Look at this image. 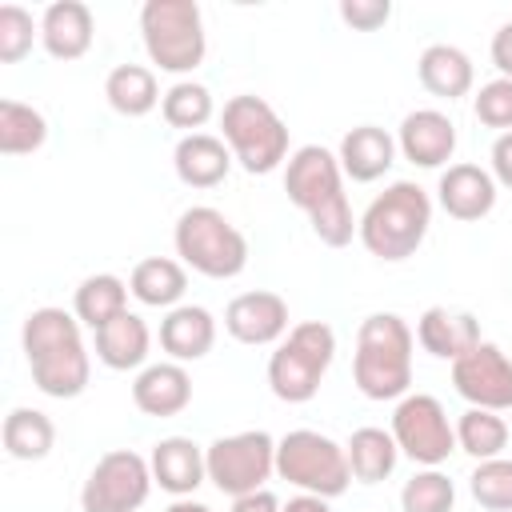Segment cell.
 Listing matches in <instances>:
<instances>
[{
	"label": "cell",
	"instance_id": "obj_1",
	"mask_svg": "<svg viewBox=\"0 0 512 512\" xmlns=\"http://www.w3.org/2000/svg\"><path fill=\"white\" fill-rule=\"evenodd\" d=\"M20 344H24V360H28L32 384L44 396L76 400L88 388L92 360H88V344L80 336L76 312H64V308H52V304L32 308L24 316Z\"/></svg>",
	"mask_w": 512,
	"mask_h": 512
},
{
	"label": "cell",
	"instance_id": "obj_2",
	"mask_svg": "<svg viewBox=\"0 0 512 512\" xmlns=\"http://www.w3.org/2000/svg\"><path fill=\"white\" fill-rule=\"evenodd\" d=\"M284 192L308 216V224H312L320 244L344 248L360 232V220L352 216V204H348V192H344L340 160L324 144H304V148H296L288 156Z\"/></svg>",
	"mask_w": 512,
	"mask_h": 512
},
{
	"label": "cell",
	"instance_id": "obj_3",
	"mask_svg": "<svg viewBox=\"0 0 512 512\" xmlns=\"http://www.w3.org/2000/svg\"><path fill=\"white\" fill-rule=\"evenodd\" d=\"M412 328L396 312H372L360 320L352 380L368 400H400L412 384Z\"/></svg>",
	"mask_w": 512,
	"mask_h": 512
},
{
	"label": "cell",
	"instance_id": "obj_4",
	"mask_svg": "<svg viewBox=\"0 0 512 512\" xmlns=\"http://www.w3.org/2000/svg\"><path fill=\"white\" fill-rule=\"evenodd\" d=\"M432 224V200L416 180H396L388 184L360 216V244L384 260V264H400L408 256H416V248L424 244Z\"/></svg>",
	"mask_w": 512,
	"mask_h": 512
},
{
	"label": "cell",
	"instance_id": "obj_5",
	"mask_svg": "<svg viewBox=\"0 0 512 512\" xmlns=\"http://www.w3.org/2000/svg\"><path fill=\"white\" fill-rule=\"evenodd\" d=\"M172 244L184 268L208 280H232L248 268V240L244 232L212 204H192L180 212L172 228Z\"/></svg>",
	"mask_w": 512,
	"mask_h": 512
},
{
	"label": "cell",
	"instance_id": "obj_6",
	"mask_svg": "<svg viewBox=\"0 0 512 512\" xmlns=\"http://www.w3.org/2000/svg\"><path fill=\"white\" fill-rule=\"evenodd\" d=\"M336 360V332L324 320H300L268 356V388L284 404H308Z\"/></svg>",
	"mask_w": 512,
	"mask_h": 512
},
{
	"label": "cell",
	"instance_id": "obj_7",
	"mask_svg": "<svg viewBox=\"0 0 512 512\" xmlns=\"http://www.w3.org/2000/svg\"><path fill=\"white\" fill-rule=\"evenodd\" d=\"M140 40L160 72L184 76L204 64L208 36L196 0H148L140 8Z\"/></svg>",
	"mask_w": 512,
	"mask_h": 512
},
{
	"label": "cell",
	"instance_id": "obj_8",
	"mask_svg": "<svg viewBox=\"0 0 512 512\" xmlns=\"http://www.w3.org/2000/svg\"><path fill=\"white\" fill-rule=\"evenodd\" d=\"M220 128L232 160L252 176H268L288 160V124L264 96H232L220 112Z\"/></svg>",
	"mask_w": 512,
	"mask_h": 512
},
{
	"label": "cell",
	"instance_id": "obj_9",
	"mask_svg": "<svg viewBox=\"0 0 512 512\" xmlns=\"http://www.w3.org/2000/svg\"><path fill=\"white\" fill-rule=\"evenodd\" d=\"M276 476L288 480L292 488H300L308 496H324V500L344 496L352 484L344 444H336L332 436H324L316 428H292L276 440Z\"/></svg>",
	"mask_w": 512,
	"mask_h": 512
},
{
	"label": "cell",
	"instance_id": "obj_10",
	"mask_svg": "<svg viewBox=\"0 0 512 512\" xmlns=\"http://www.w3.org/2000/svg\"><path fill=\"white\" fill-rule=\"evenodd\" d=\"M204 464H208V480L216 484V492L236 500L268 484V476L276 472V440L264 428L216 436L204 448Z\"/></svg>",
	"mask_w": 512,
	"mask_h": 512
},
{
	"label": "cell",
	"instance_id": "obj_11",
	"mask_svg": "<svg viewBox=\"0 0 512 512\" xmlns=\"http://www.w3.org/2000/svg\"><path fill=\"white\" fill-rule=\"evenodd\" d=\"M392 440L396 448L420 464V468H440L456 448V424L448 420L444 404L428 392H408L396 400V412H392Z\"/></svg>",
	"mask_w": 512,
	"mask_h": 512
},
{
	"label": "cell",
	"instance_id": "obj_12",
	"mask_svg": "<svg viewBox=\"0 0 512 512\" xmlns=\"http://www.w3.org/2000/svg\"><path fill=\"white\" fill-rule=\"evenodd\" d=\"M152 484V468L140 452L112 448L92 464L80 488V512H136L144 508Z\"/></svg>",
	"mask_w": 512,
	"mask_h": 512
},
{
	"label": "cell",
	"instance_id": "obj_13",
	"mask_svg": "<svg viewBox=\"0 0 512 512\" xmlns=\"http://www.w3.org/2000/svg\"><path fill=\"white\" fill-rule=\"evenodd\" d=\"M452 384L468 400V408H488V412H508L512 408V356L480 340L472 352L452 360Z\"/></svg>",
	"mask_w": 512,
	"mask_h": 512
},
{
	"label": "cell",
	"instance_id": "obj_14",
	"mask_svg": "<svg viewBox=\"0 0 512 512\" xmlns=\"http://www.w3.org/2000/svg\"><path fill=\"white\" fill-rule=\"evenodd\" d=\"M224 332L248 348H264V344H280L288 336V304L284 296L256 288V292H240L228 300L224 308Z\"/></svg>",
	"mask_w": 512,
	"mask_h": 512
},
{
	"label": "cell",
	"instance_id": "obj_15",
	"mask_svg": "<svg viewBox=\"0 0 512 512\" xmlns=\"http://www.w3.org/2000/svg\"><path fill=\"white\" fill-rule=\"evenodd\" d=\"M396 148L416 168H440L456 152V124L440 108H416L400 120Z\"/></svg>",
	"mask_w": 512,
	"mask_h": 512
},
{
	"label": "cell",
	"instance_id": "obj_16",
	"mask_svg": "<svg viewBox=\"0 0 512 512\" xmlns=\"http://www.w3.org/2000/svg\"><path fill=\"white\" fill-rule=\"evenodd\" d=\"M436 200L452 220H484L496 208V180L480 164H448L436 184Z\"/></svg>",
	"mask_w": 512,
	"mask_h": 512
},
{
	"label": "cell",
	"instance_id": "obj_17",
	"mask_svg": "<svg viewBox=\"0 0 512 512\" xmlns=\"http://www.w3.org/2000/svg\"><path fill=\"white\" fill-rule=\"evenodd\" d=\"M148 468H152V480L168 496H176V500L192 496L208 480L204 448L192 436H164V440H156L152 452H148Z\"/></svg>",
	"mask_w": 512,
	"mask_h": 512
},
{
	"label": "cell",
	"instance_id": "obj_18",
	"mask_svg": "<svg viewBox=\"0 0 512 512\" xmlns=\"http://www.w3.org/2000/svg\"><path fill=\"white\" fill-rule=\"evenodd\" d=\"M416 344L436 360H460L480 344V320L464 308L432 304L416 320Z\"/></svg>",
	"mask_w": 512,
	"mask_h": 512
},
{
	"label": "cell",
	"instance_id": "obj_19",
	"mask_svg": "<svg viewBox=\"0 0 512 512\" xmlns=\"http://www.w3.org/2000/svg\"><path fill=\"white\" fill-rule=\"evenodd\" d=\"M132 404L144 416H180L192 404V376L184 364L176 360H160V364H144L132 380Z\"/></svg>",
	"mask_w": 512,
	"mask_h": 512
},
{
	"label": "cell",
	"instance_id": "obj_20",
	"mask_svg": "<svg viewBox=\"0 0 512 512\" xmlns=\"http://www.w3.org/2000/svg\"><path fill=\"white\" fill-rule=\"evenodd\" d=\"M96 20L92 8L80 0H56L40 16V44L52 60H80L92 48Z\"/></svg>",
	"mask_w": 512,
	"mask_h": 512
},
{
	"label": "cell",
	"instance_id": "obj_21",
	"mask_svg": "<svg viewBox=\"0 0 512 512\" xmlns=\"http://www.w3.org/2000/svg\"><path fill=\"white\" fill-rule=\"evenodd\" d=\"M396 152L400 148H396V136L392 132H384L380 124H356V128L344 132L336 160H340V172L348 180L372 184V180H380L396 164Z\"/></svg>",
	"mask_w": 512,
	"mask_h": 512
},
{
	"label": "cell",
	"instance_id": "obj_22",
	"mask_svg": "<svg viewBox=\"0 0 512 512\" xmlns=\"http://www.w3.org/2000/svg\"><path fill=\"white\" fill-rule=\"evenodd\" d=\"M216 344V316L204 304H176L164 312L160 320V348L168 352V360L188 364V360H204Z\"/></svg>",
	"mask_w": 512,
	"mask_h": 512
},
{
	"label": "cell",
	"instance_id": "obj_23",
	"mask_svg": "<svg viewBox=\"0 0 512 512\" xmlns=\"http://www.w3.org/2000/svg\"><path fill=\"white\" fill-rule=\"evenodd\" d=\"M172 168H176L180 184H188V188H216L232 172V152H228V144L220 136L192 132V136H180L176 140Z\"/></svg>",
	"mask_w": 512,
	"mask_h": 512
},
{
	"label": "cell",
	"instance_id": "obj_24",
	"mask_svg": "<svg viewBox=\"0 0 512 512\" xmlns=\"http://www.w3.org/2000/svg\"><path fill=\"white\" fill-rule=\"evenodd\" d=\"M416 76L424 84V92L440 96V100H460L472 92V80H476V68L468 60L464 48L456 44H428L416 60Z\"/></svg>",
	"mask_w": 512,
	"mask_h": 512
},
{
	"label": "cell",
	"instance_id": "obj_25",
	"mask_svg": "<svg viewBox=\"0 0 512 512\" xmlns=\"http://www.w3.org/2000/svg\"><path fill=\"white\" fill-rule=\"evenodd\" d=\"M92 336H96V360L112 372L144 368L148 348H152V332H148L144 316H136V312H120L112 324H104Z\"/></svg>",
	"mask_w": 512,
	"mask_h": 512
},
{
	"label": "cell",
	"instance_id": "obj_26",
	"mask_svg": "<svg viewBox=\"0 0 512 512\" xmlns=\"http://www.w3.org/2000/svg\"><path fill=\"white\" fill-rule=\"evenodd\" d=\"M128 292L148 308H176L184 300V292H188V272L172 256H148V260H140L132 268Z\"/></svg>",
	"mask_w": 512,
	"mask_h": 512
},
{
	"label": "cell",
	"instance_id": "obj_27",
	"mask_svg": "<svg viewBox=\"0 0 512 512\" xmlns=\"http://www.w3.org/2000/svg\"><path fill=\"white\" fill-rule=\"evenodd\" d=\"M72 312L84 328L100 332L104 324H112L120 312H128V284L112 272H92L76 284V296H72Z\"/></svg>",
	"mask_w": 512,
	"mask_h": 512
},
{
	"label": "cell",
	"instance_id": "obj_28",
	"mask_svg": "<svg viewBox=\"0 0 512 512\" xmlns=\"http://www.w3.org/2000/svg\"><path fill=\"white\" fill-rule=\"evenodd\" d=\"M104 100L112 104V112L136 120V116H148L164 100V92H160L152 68H144V64H116L104 76Z\"/></svg>",
	"mask_w": 512,
	"mask_h": 512
},
{
	"label": "cell",
	"instance_id": "obj_29",
	"mask_svg": "<svg viewBox=\"0 0 512 512\" xmlns=\"http://www.w3.org/2000/svg\"><path fill=\"white\" fill-rule=\"evenodd\" d=\"M0 440H4V452H8L12 460L32 464V460H44V456L52 452V444H56V424H52L48 412L20 404V408H12V412L4 416Z\"/></svg>",
	"mask_w": 512,
	"mask_h": 512
},
{
	"label": "cell",
	"instance_id": "obj_30",
	"mask_svg": "<svg viewBox=\"0 0 512 512\" xmlns=\"http://www.w3.org/2000/svg\"><path fill=\"white\" fill-rule=\"evenodd\" d=\"M344 452H348L352 480H360V484H380V480H388V476L396 472V460H400V448H396L392 432L372 428V424H368V428H356V432L348 436Z\"/></svg>",
	"mask_w": 512,
	"mask_h": 512
},
{
	"label": "cell",
	"instance_id": "obj_31",
	"mask_svg": "<svg viewBox=\"0 0 512 512\" xmlns=\"http://www.w3.org/2000/svg\"><path fill=\"white\" fill-rule=\"evenodd\" d=\"M456 448L468 452L476 464L504 456V448H508V424H504V416L500 412H488V408L460 412V420H456Z\"/></svg>",
	"mask_w": 512,
	"mask_h": 512
},
{
	"label": "cell",
	"instance_id": "obj_32",
	"mask_svg": "<svg viewBox=\"0 0 512 512\" xmlns=\"http://www.w3.org/2000/svg\"><path fill=\"white\" fill-rule=\"evenodd\" d=\"M48 140V120L40 108L20 104V100H0V152L4 156H28L44 148Z\"/></svg>",
	"mask_w": 512,
	"mask_h": 512
},
{
	"label": "cell",
	"instance_id": "obj_33",
	"mask_svg": "<svg viewBox=\"0 0 512 512\" xmlns=\"http://www.w3.org/2000/svg\"><path fill=\"white\" fill-rule=\"evenodd\" d=\"M160 112H164V120H168L172 128H184V136H192V132H200V128L212 120L216 104H212V92H208L204 84H196V80H176V84L164 92Z\"/></svg>",
	"mask_w": 512,
	"mask_h": 512
},
{
	"label": "cell",
	"instance_id": "obj_34",
	"mask_svg": "<svg viewBox=\"0 0 512 512\" xmlns=\"http://www.w3.org/2000/svg\"><path fill=\"white\" fill-rule=\"evenodd\" d=\"M404 512H452L456 508V484L440 468H420L400 488Z\"/></svg>",
	"mask_w": 512,
	"mask_h": 512
},
{
	"label": "cell",
	"instance_id": "obj_35",
	"mask_svg": "<svg viewBox=\"0 0 512 512\" xmlns=\"http://www.w3.org/2000/svg\"><path fill=\"white\" fill-rule=\"evenodd\" d=\"M468 492L488 512H512V460L508 456L480 460L468 476Z\"/></svg>",
	"mask_w": 512,
	"mask_h": 512
},
{
	"label": "cell",
	"instance_id": "obj_36",
	"mask_svg": "<svg viewBox=\"0 0 512 512\" xmlns=\"http://www.w3.org/2000/svg\"><path fill=\"white\" fill-rule=\"evenodd\" d=\"M40 36V24L20 4H0V60L20 64L32 52V40Z\"/></svg>",
	"mask_w": 512,
	"mask_h": 512
},
{
	"label": "cell",
	"instance_id": "obj_37",
	"mask_svg": "<svg viewBox=\"0 0 512 512\" xmlns=\"http://www.w3.org/2000/svg\"><path fill=\"white\" fill-rule=\"evenodd\" d=\"M472 112L484 128H496V132H512V80L508 76H496L488 84H480V92L472 96Z\"/></svg>",
	"mask_w": 512,
	"mask_h": 512
},
{
	"label": "cell",
	"instance_id": "obj_38",
	"mask_svg": "<svg viewBox=\"0 0 512 512\" xmlns=\"http://www.w3.org/2000/svg\"><path fill=\"white\" fill-rule=\"evenodd\" d=\"M388 16H392L388 0H340V20L356 32H376L388 24Z\"/></svg>",
	"mask_w": 512,
	"mask_h": 512
},
{
	"label": "cell",
	"instance_id": "obj_39",
	"mask_svg": "<svg viewBox=\"0 0 512 512\" xmlns=\"http://www.w3.org/2000/svg\"><path fill=\"white\" fill-rule=\"evenodd\" d=\"M492 180L496 184H504V188H512V132H500L496 136V144H492Z\"/></svg>",
	"mask_w": 512,
	"mask_h": 512
},
{
	"label": "cell",
	"instance_id": "obj_40",
	"mask_svg": "<svg viewBox=\"0 0 512 512\" xmlns=\"http://www.w3.org/2000/svg\"><path fill=\"white\" fill-rule=\"evenodd\" d=\"M492 64L500 68V76L512 80V20H504L492 36Z\"/></svg>",
	"mask_w": 512,
	"mask_h": 512
},
{
	"label": "cell",
	"instance_id": "obj_41",
	"mask_svg": "<svg viewBox=\"0 0 512 512\" xmlns=\"http://www.w3.org/2000/svg\"><path fill=\"white\" fill-rule=\"evenodd\" d=\"M284 504L268 492V488H260V492H248V496H236L232 500V512H280Z\"/></svg>",
	"mask_w": 512,
	"mask_h": 512
},
{
	"label": "cell",
	"instance_id": "obj_42",
	"mask_svg": "<svg viewBox=\"0 0 512 512\" xmlns=\"http://www.w3.org/2000/svg\"><path fill=\"white\" fill-rule=\"evenodd\" d=\"M280 512H332V508H328L324 496H308V492H300V496H292Z\"/></svg>",
	"mask_w": 512,
	"mask_h": 512
},
{
	"label": "cell",
	"instance_id": "obj_43",
	"mask_svg": "<svg viewBox=\"0 0 512 512\" xmlns=\"http://www.w3.org/2000/svg\"><path fill=\"white\" fill-rule=\"evenodd\" d=\"M164 512H212L208 504H200V500H192V496H184V500H172Z\"/></svg>",
	"mask_w": 512,
	"mask_h": 512
}]
</instances>
